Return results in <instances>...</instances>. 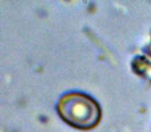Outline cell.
<instances>
[{
	"label": "cell",
	"mask_w": 151,
	"mask_h": 132,
	"mask_svg": "<svg viewBox=\"0 0 151 132\" xmlns=\"http://www.w3.org/2000/svg\"><path fill=\"white\" fill-rule=\"evenodd\" d=\"M56 111L63 122L80 130L93 129L101 120L99 102L82 92H68L60 96Z\"/></svg>",
	"instance_id": "obj_1"
}]
</instances>
